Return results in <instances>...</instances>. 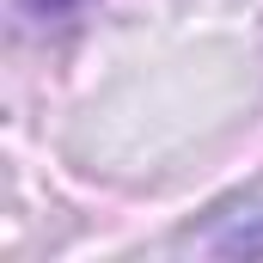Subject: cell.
<instances>
[{"label":"cell","mask_w":263,"mask_h":263,"mask_svg":"<svg viewBox=\"0 0 263 263\" xmlns=\"http://www.w3.org/2000/svg\"><path fill=\"white\" fill-rule=\"evenodd\" d=\"M25 6H31L37 18H62V12H73L80 0H25Z\"/></svg>","instance_id":"cell-1"}]
</instances>
